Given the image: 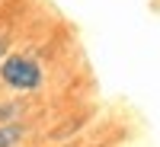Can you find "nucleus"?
Listing matches in <instances>:
<instances>
[{
  "label": "nucleus",
  "mask_w": 160,
  "mask_h": 147,
  "mask_svg": "<svg viewBox=\"0 0 160 147\" xmlns=\"http://www.w3.org/2000/svg\"><path fill=\"white\" fill-rule=\"evenodd\" d=\"M42 67H38V61L26 58V55H10L3 58V64H0V80L16 90V93H32L42 86Z\"/></svg>",
  "instance_id": "f257e3e1"
},
{
  "label": "nucleus",
  "mask_w": 160,
  "mask_h": 147,
  "mask_svg": "<svg viewBox=\"0 0 160 147\" xmlns=\"http://www.w3.org/2000/svg\"><path fill=\"white\" fill-rule=\"evenodd\" d=\"M26 138V125L22 122H7L0 125V147H16Z\"/></svg>",
  "instance_id": "f03ea898"
},
{
  "label": "nucleus",
  "mask_w": 160,
  "mask_h": 147,
  "mask_svg": "<svg viewBox=\"0 0 160 147\" xmlns=\"http://www.w3.org/2000/svg\"><path fill=\"white\" fill-rule=\"evenodd\" d=\"M3 51H7V42H3V38H0V58H3Z\"/></svg>",
  "instance_id": "7ed1b4c3"
}]
</instances>
